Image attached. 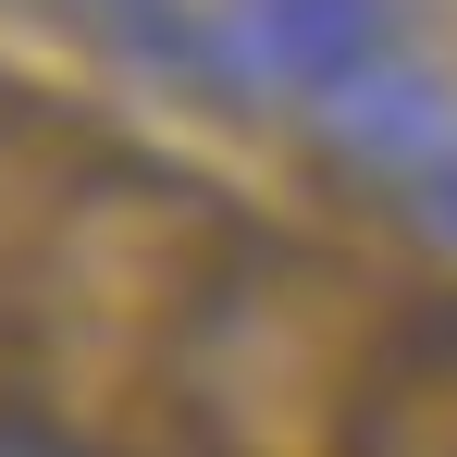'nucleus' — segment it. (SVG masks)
<instances>
[{
    "instance_id": "f257e3e1",
    "label": "nucleus",
    "mask_w": 457,
    "mask_h": 457,
    "mask_svg": "<svg viewBox=\"0 0 457 457\" xmlns=\"http://www.w3.org/2000/svg\"><path fill=\"white\" fill-rule=\"evenodd\" d=\"M371 260L0 75V420L62 457H321Z\"/></svg>"
},
{
    "instance_id": "f03ea898",
    "label": "nucleus",
    "mask_w": 457,
    "mask_h": 457,
    "mask_svg": "<svg viewBox=\"0 0 457 457\" xmlns=\"http://www.w3.org/2000/svg\"><path fill=\"white\" fill-rule=\"evenodd\" d=\"M359 457H457V285H408L359 408Z\"/></svg>"
}]
</instances>
